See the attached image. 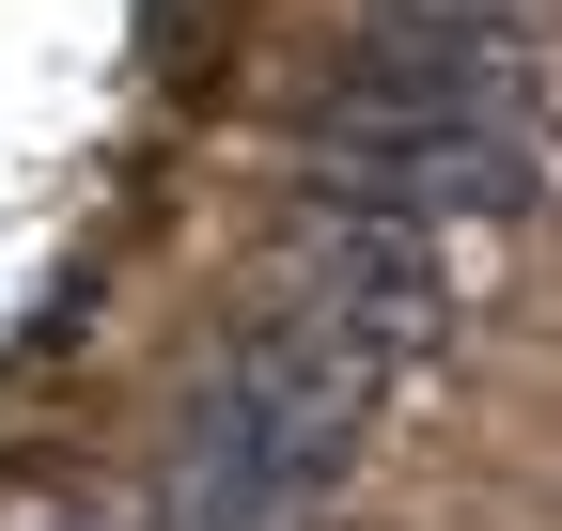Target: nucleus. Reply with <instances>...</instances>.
Here are the masks:
<instances>
[{"label": "nucleus", "mask_w": 562, "mask_h": 531, "mask_svg": "<svg viewBox=\"0 0 562 531\" xmlns=\"http://www.w3.org/2000/svg\"><path fill=\"white\" fill-rule=\"evenodd\" d=\"M375 422V375L313 344L297 313H250L235 328V360L188 391V422H172V500L157 531H313L328 485H344V453H360Z\"/></svg>", "instance_id": "obj_1"}, {"label": "nucleus", "mask_w": 562, "mask_h": 531, "mask_svg": "<svg viewBox=\"0 0 562 531\" xmlns=\"http://www.w3.org/2000/svg\"><path fill=\"white\" fill-rule=\"evenodd\" d=\"M297 172L344 219H531L547 142L531 125H391V110H297Z\"/></svg>", "instance_id": "obj_2"}, {"label": "nucleus", "mask_w": 562, "mask_h": 531, "mask_svg": "<svg viewBox=\"0 0 562 531\" xmlns=\"http://www.w3.org/2000/svg\"><path fill=\"white\" fill-rule=\"evenodd\" d=\"M266 313H297L313 344H344L360 375H406V360H438V328H453V266H438L422 219H344L328 204Z\"/></svg>", "instance_id": "obj_3"}, {"label": "nucleus", "mask_w": 562, "mask_h": 531, "mask_svg": "<svg viewBox=\"0 0 562 531\" xmlns=\"http://www.w3.org/2000/svg\"><path fill=\"white\" fill-rule=\"evenodd\" d=\"M547 94V63L516 16H391L328 63V94L313 110H391V125H531Z\"/></svg>", "instance_id": "obj_4"}, {"label": "nucleus", "mask_w": 562, "mask_h": 531, "mask_svg": "<svg viewBox=\"0 0 562 531\" xmlns=\"http://www.w3.org/2000/svg\"><path fill=\"white\" fill-rule=\"evenodd\" d=\"M391 16H531V0H391Z\"/></svg>", "instance_id": "obj_5"}]
</instances>
